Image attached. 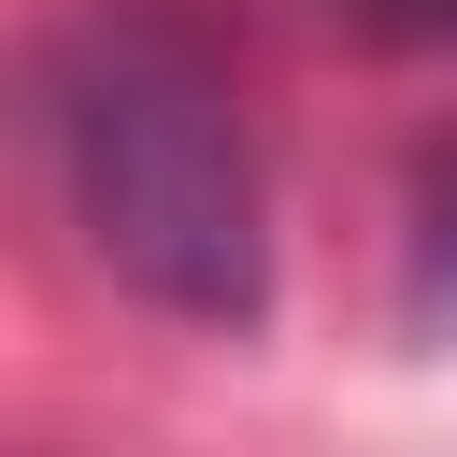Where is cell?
Masks as SVG:
<instances>
[{"instance_id":"1","label":"cell","mask_w":457,"mask_h":457,"mask_svg":"<svg viewBox=\"0 0 457 457\" xmlns=\"http://www.w3.org/2000/svg\"><path fill=\"white\" fill-rule=\"evenodd\" d=\"M43 157L86 228V257L186 314V328H257L271 314V200L243 143V86L200 14L171 0H86L43 57Z\"/></svg>"},{"instance_id":"2","label":"cell","mask_w":457,"mask_h":457,"mask_svg":"<svg viewBox=\"0 0 457 457\" xmlns=\"http://www.w3.org/2000/svg\"><path fill=\"white\" fill-rule=\"evenodd\" d=\"M414 300L457 328V157L428 171V214H414Z\"/></svg>"},{"instance_id":"3","label":"cell","mask_w":457,"mask_h":457,"mask_svg":"<svg viewBox=\"0 0 457 457\" xmlns=\"http://www.w3.org/2000/svg\"><path fill=\"white\" fill-rule=\"evenodd\" d=\"M357 29H386V43H457V0H357Z\"/></svg>"}]
</instances>
